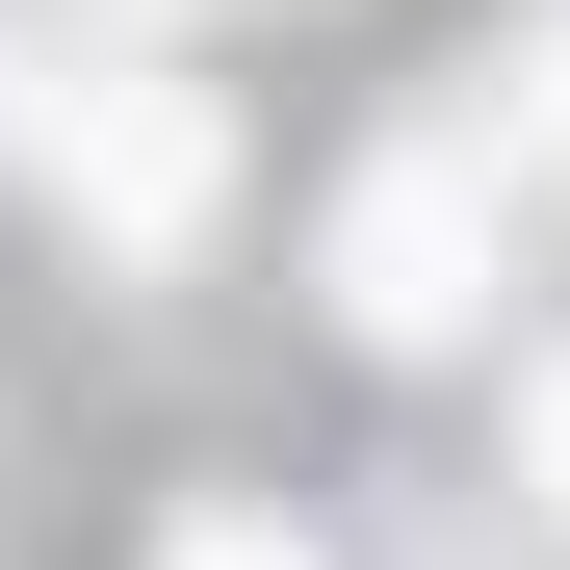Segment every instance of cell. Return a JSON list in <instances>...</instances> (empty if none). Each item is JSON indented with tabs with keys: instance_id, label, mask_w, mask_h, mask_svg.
<instances>
[{
	"instance_id": "3957f363",
	"label": "cell",
	"mask_w": 570,
	"mask_h": 570,
	"mask_svg": "<svg viewBox=\"0 0 570 570\" xmlns=\"http://www.w3.org/2000/svg\"><path fill=\"white\" fill-rule=\"evenodd\" d=\"M156 570H312V544H285V519H181Z\"/></svg>"
},
{
	"instance_id": "277c9868",
	"label": "cell",
	"mask_w": 570,
	"mask_h": 570,
	"mask_svg": "<svg viewBox=\"0 0 570 570\" xmlns=\"http://www.w3.org/2000/svg\"><path fill=\"white\" fill-rule=\"evenodd\" d=\"M544 493H570V363H544Z\"/></svg>"
},
{
	"instance_id": "6da1fadb",
	"label": "cell",
	"mask_w": 570,
	"mask_h": 570,
	"mask_svg": "<svg viewBox=\"0 0 570 570\" xmlns=\"http://www.w3.org/2000/svg\"><path fill=\"white\" fill-rule=\"evenodd\" d=\"M337 312H363V337H466V312H493V130L337 181Z\"/></svg>"
},
{
	"instance_id": "7a4b0ae2",
	"label": "cell",
	"mask_w": 570,
	"mask_h": 570,
	"mask_svg": "<svg viewBox=\"0 0 570 570\" xmlns=\"http://www.w3.org/2000/svg\"><path fill=\"white\" fill-rule=\"evenodd\" d=\"M52 181H78L105 234H181V208H208V105H156V78H78V105H52Z\"/></svg>"
}]
</instances>
